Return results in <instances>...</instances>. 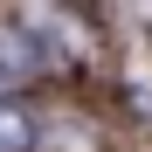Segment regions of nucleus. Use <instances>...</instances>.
<instances>
[{
	"mask_svg": "<svg viewBox=\"0 0 152 152\" xmlns=\"http://www.w3.org/2000/svg\"><path fill=\"white\" fill-rule=\"evenodd\" d=\"M21 69H42V42H28V35H0V76H21Z\"/></svg>",
	"mask_w": 152,
	"mask_h": 152,
	"instance_id": "obj_1",
	"label": "nucleus"
},
{
	"mask_svg": "<svg viewBox=\"0 0 152 152\" xmlns=\"http://www.w3.org/2000/svg\"><path fill=\"white\" fill-rule=\"evenodd\" d=\"M28 111H14V104H0V152H28Z\"/></svg>",
	"mask_w": 152,
	"mask_h": 152,
	"instance_id": "obj_2",
	"label": "nucleus"
}]
</instances>
